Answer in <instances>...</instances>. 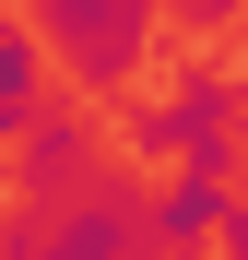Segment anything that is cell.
I'll return each instance as SVG.
<instances>
[{"label":"cell","mask_w":248,"mask_h":260,"mask_svg":"<svg viewBox=\"0 0 248 260\" xmlns=\"http://www.w3.org/2000/svg\"><path fill=\"white\" fill-rule=\"evenodd\" d=\"M48 83H59V59H48V36L0 12V142H12V130H24L36 107H48ZM0 201H12V166H0Z\"/></svg>","instance_id":"6"},{"label":"cell","mask_w":248,"mask_h":260,"mask_svg":"<svg viewBox=\"0 0 248 260\" xmlns=\"http://www.w3.org/2000/svg\"><path fill=\"white\" fill-rule=\"evenodd\" d=\"M0 166H12L24 201H71L83 178H107V130H95V107H36L12 142H0Z\"/></svg>","instance_id":"4"},{"label":"cell","mask_w":248,"mask_h":260,"mask_svg":"<svg viewBox=\"0 0 248 260\" xmlns=\"http://www.w3.org/2000/svg\"><path fill=\"white\" fill-rule=\"evenodd\" d=\"M142 248V178H83L71 201H24L0 225V260H130Z\"/></svg>","instance_id":"2"},{"label":"cell","mask_w":248,"mask_h":260,"mask_svg":"<svg viewBox=\"0 0 248 260\" xmlns=\"http://www.w3.org/2000/svg\"><path fill=\"white\" fill-rule=\"evenodd\" d=\"M130 154L142 166H236V71H178L165 95L130 107Z\"/></svg>","instance_id":"3"},{"label":"cell","mask_w":248,"mask_h":260,"mask_svg":"<svg viewBox=\"0 0 248 260\" xmlns=\"http://www.w3.org/2000/svg\"><path fill=\"white\" fill-rule=\"evenodd\" d=\"M24 24L48 36V59L83 95H130L165 48V0H24Z\"/></svg>","instance_id":"1"},{"label":"cell","mask_w":248,"mask_h":260,"mask_svg":"<svg viewBox=\"0 0 248 260\" xmlns=\"http://www.w3.org/2000/svg\"><path fill=\"white\" fill-rule=\"evenodd\" d=\"M225 201H236V166H178L165 189H142V248L201 260V248H213V225H225Z\"/></svg>","instance_id":"5"},{"label":"cell","mask_w":248,"mask_h":260,"mask_svg":"<svg viewBox=\"0 0 248 260\" xmlns=\"http://www.w3.org/2000/svg\"><path fill=\"white\" fill-rule=\"evenodd\" d=\"M213 248H225V260H248V201H225V225H213Z\"/></svg>","instance_id":"7"},{"label":"cell","mask_w":248,"mask_h":260,"mask_svg":"<svg viewBox=\"0 0 248 260\" xmlns=\"http://www.w3.org/2000/svg\"><path fill=\"white\" fill-rule=\"evenodd\" d=\"M130 260H165V248H130Z\"/></svg>","instance_id":"8"}]
</instances>
